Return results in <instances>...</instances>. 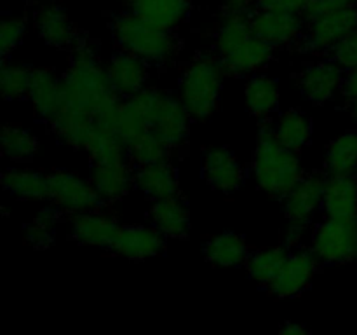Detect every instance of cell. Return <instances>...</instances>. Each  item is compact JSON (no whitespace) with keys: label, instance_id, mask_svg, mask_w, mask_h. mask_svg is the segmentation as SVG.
<instances>
[{"label":"cell","instance_id":"cell-1","mask_svg":"<svg viewBox=\"0 0 357 335\" xmlns=\"http://www.w3.org/2000/svg\"><path fill=\"white\" fill-rule=\"evenodd\" d=\"M72 49L68 70L61 79V103L96 117L101 107L119 94L89 42L79 40Z\"/></svg>","mask_w":357,"mask_h":335},{"label":"cell","instance_id":"cell-2","mask_svg":"<svg viewBox=\"0 0 357 335\" xmlns=\"http://www.w3.org/2000/svg\"><path fill=\"white\" fill-rule=\"evenodd\" d=\"M215 49L225 73H251L267 65L274 49L251 30L250 13L225 14L215 34Z\"/></svg>","mask_w":357,"mask_h":335},{"label":"cell","instance_id":"cell-3","mask_svg":"<svg viewBox=\"0 0 357 335\" xmlns=\"http://www.w3.org/2000/svg\"><path fill=\"white\" fill-rule=\"evenodd\" d=\"M253 173L258 187L274 198H286L303 177L298 156L275 138L272 124H264L258 131Z\"/></svg>","mask_w":357,"mask_h":335},{"label":"cell","instance_id":"cell-4","mask_svg":"<svg viewBox=\"0 0 357 335\" xmlns=\"http://www.w3.org/2000/svg\"><path fill=\"white\" fill-rule=\"evenodd\" d=\"M126 103L142 119L146 129L155 133L169 149L183 145L192 117L180 98L159 89H143L135 96L126 98Z\"/></svg>","mask_w":357,"mask_h":335},{"label":"cell","instance_id":"cell-5","mask_svg":"<svg viewBox=\"0 0 357 335\" xmlns=\"http://www.w3.org/2000/svg\"><path fill=\"white\" fill-rule=\"evenodd\" d=\"M112 31L121 51L131 52L149 65H164L176 52V38L171 31L153 27L132 10L115 16Z\"/></svg>","mask_w":357,"mask_h":335},{"label":"cell","instance_id":"cell-6","mask_svg":"<svg viewBox=\"0 0 357 335\" xmlns=\"http://www.w3.org/2000/svg\"><path fill=\"white\" fill-rule=\"evenodd\" d=\"M223 70L218 56H199L180 79V101L192 119H206L215 112L223 87Z\"/></svg>","mask_w":357,"mask_h":335},{"label":"cell","instance_id":"cell-7","mask_svg":"<svg viewBox=\"0 0 357 335\" xmlns=\"http://www.w3.org/2000/svg\"><path fill=\"white\" fill-rule=\"evenodd\" d=\"M312 253L324 264H347L357 258V216H328L312 236Z\"/></svg>","mask_w":357,"mask_h":335},{"label":"cell","instance_id":"cell-8","mask_svg":"<svg viewBox=\"0 0 357 335\" xmlns=\"http://www.w3.org/2000/svg\"><path fill=\"white\" fill-rule=\"evenodd\" d=\"M49 199H52L56 208L70 215L98 209L101 204L91 180H84L68 171H54L49 174Z\"/></svg>","mask_w":357,"mask_h":335},{"label":"cell","instance_id":"cell-9","mask_svg":"<svg viewBox=\"0 0 357 335\" xmlns=\"http://www.w3.org/2000/svg\"><path fill=\"white\" fill-rule=\"evenodd\" d=\"M354 28H357V6L312 17L303 34V45L312 52L331 51Z\"/></svg>","mask_w":357,"mask_h":335},{"label":"cell","instance_id":"cell-10","mask_svg":"<svg viewBox=\"0 0 357 335\" xmlns=\"http://www.w3.org/2000/svg\"><path fill=\"white\" fill-rule=\"evenodd\" d=\"M250 20L253 34L272 49L293 44L305 34L302 14L257 9L250 14Z\"/></svg>","mask_w":357,"mask_h":335},{"label":"cell","instance_id":"cell-11","mask_svg":"<svg viewBox=\"0 0 357 335\" xmlns=\"http://www.w3.org/2000/svg\"><path fill=\"white\" fill-rule=\"evenodd\" d=\"M91 184L96 188L101 204H114L128 194L131 185L135 184V173L126 157L93 161Z\"/></svg>","mask_w":357,"mask_h":335},{"label":"cell","instance_id":"cell-12","mask_svg":"<svg viewBox=\"0 0 357 335\" xmlns=\"http://www.w3.org/2000/svg\"><path fill=\"white\" fill-rule=\"evenodd\" d=\"M317 264H319V260L312 253V250L293 251L267 288L279 299L298 295L310 285L317 271Z\"/></svg>","mask_w":357,"mask_h":335},{"label":"cell","instance_id":"cell-13","mask_svg":"<svg viewBox=\"0 0 357 335\" xmlns=\"http://www.w3.org/2000/svg\"><path fill=\"white\" fill-rule=\"evenodd\" d=\"M33 27L38 37L56 49L75 47L79 42L75 24L59 3L49 2L38 7L33 16Z\"/></svg>","mask_w":357,"mask_h":335},{"label":"cell","instance_id":"cell-14","mask_svg":"<svg viewBox=\"0 0 357 335\" xmlns=\"http://www.w3.org/2000/svg\"><path fill=\"white\" fill-rule=\"evenodd\" d=\"M72 237L80 244L114 250V244L121 234L122 225L110 215L91 209V211L72 215Z\"/></svg>","mask_w":357,"mask_h":335},{"label":"cell","instance_id":"cell-15","mask_svg":"<svg viewBox=\"0 0 357 335\" xmlns=\"http://www.w3.org/2000/svg\"><path fill=\"white\" fill-rule=\"evenodd\" d=\"M202 173L215 191L230 194L244 181V170L234 152L225 147H211L202 157Z\"/></svg>","mask_w":357,"mask_h":335},{"label":"cell","instance_id":"cell-16","mask_svg":"<svg viewBox=\"0 0 357 335\" xmlns=\"http://www.w3.org/2000/svg\"><path fill=\"white\" fill-rule=\"evenodd\" d=\"M107 73L115 93L121 98H129L145 89L149 63L131 52L119 51L108 61Z\"/></svg>","mask_w":357,"mask_h":335},{"label":"cell","instance_id":"cell-17","mask_svg":"<svg viewBox=\"0 0 357 335\" xmlns=\"http://www.w3.org/2000/svg\"><path fill=\"white\" fill-rule=\"evenodd\" d=\"M342 70L344 68L338 66L333 59L331 61H317L307 66L298 80L303 98L316 105L330 101L344 84Z\"/></svg>","mask_w":357,"mask_h":335},{"label":"cell","instance_id":"cell-18","mask_svg":"<svg viewBox=\"0 0 357 335\" xmlns=\"http://www.w3.org/2000/svg\"><path fill=\"white\" fill-rule=\"evenodd\" d=\"M324 180L321 174H303L302 180L284 198V213L289 222L309 223L314 213L323 206Z\"/></svg>","mask_w":357,"mask_h":335},{"label":"cell","instance_id":"cell-19","mask_svg":"<svg viewBox=\"0 0 357 335\" xmlns=\"http://www.w3.org/2000/svg\"><path fill=\"white\" fill-rule=\"evenodd\" d=\"M164 250V236L155 227L122 225L114 251L129 260H146Z\"/></svg>","mask_w":357,"mask_h":335},{"label":"cell","instance_id":"cell-20","mask_svg":"<svg viewBox=\"0 0 357 335\" xmlns=\"http://www.w3.org/2000/svg\"><path fill=\"white\" fill-rule=\"evenodd\" d=\"M150 222L164 237H185L190 230V211L178 195L157 199L150 206Z\"/></svg>","mask_w":357,"mask_h":335},{"label":"cell","instance_id":"cell-21","mask_svg":"<svg viewBox=\"0 0 357 335\" xmlns=\"http://www.w3.org/2000/svg\"><path fill=\"white\" fill-rule=\"evenodd\" d=\"M54 135L73 149H86L87 138L94 128V117L82 110L61 103L47 122Z\"/></svg>","mask_w":357,"mask_h":335},{"label":"cell","instance_id":"cell-22","mask_svg":"<svg viewBox=\"0 0 357 335\" xmlns=\"http://www.w3.org/2000/svg\"><path fill=\"white\" fill-rule=\"evenodd\" d=\"M131 10L153 27L173 31L190 14V0H132Z\"/></svg>","mask_w":357,"mask_h":335},{"label":"cell","instance_id":"cell-23","mask_svg":"<svg viewBox=\"0 0 357 335\" xmlns=\"http://www.w3.org/2000/svg\"><path fill=\"white\" fill-rule=\"evenodd\" d=\"M28 100L37 117L49 122L61 105V79L49 68H33Z\"/></svg>","mask_w":357,"mask_h":335},{"label":"cell","instance_id":"cell-24","mask_svg":"<svg viewBox=\"0 0 357 335\" xmlns=\"http://www.w3.org/2000/svg\"><path fill=\"white\" fill-rule=\"evenodd\" d=\"M135 185L153 201L173 198L180 192L176 170L167 161L149 164V166H138V171L135 173Z\"/></svg>","mask_w":357,"mask_h":335},{"label":"cell","instance_id":"cell-25","mask_svg":"<svg viewBox=\"0 0 357 335\" xmlns=\"http://www.w3.org/2000/svg\"><path fill=\"white\" fill-rule=\"evenodd\" d=\"M323 209L328 216L351 218L357 216L356 177H330L324 185Z\"/></svg>","mask_w":357,"mask_h":335},{"label":"cell","instance_id":"cell-26","mask_svg":"<svg viewBox=\"0 0 357 335\" xmlns=\"http://www.w3.org/2000/svg\"><path fill=\"white\" fill-rule=\"evenodd\" d=\"M204 257L216 267H236L246 264L250 251L243 236L237 232H222L213 236L204 244Z\"/></svg>","mask_w":357,"mask_h":335},{"label":"cell","instance_id":"cell-27","mask_svg":"<svg viewBox=\"0 0 357 335\" xmlns=\"http://www.w3.org/2000/svg\"><path fill=\"white\" fill-rule=\"evenodd\" d=\"M2 187L23 201H44L49 198V174L30 170H6Z\"/></svg>","mask_w":357,"mask_h":335},{"label":"cell","instance_id":"cell-28","mask_svg":"<svg viewBox=\"0 0 357 335\" xmlns=\"http://www.w3.org/2000/svg\"><path fill=\"white\" fill-rule=\"evenodd\" d=\"M324 168L330 177L357 174V133L347 131L330 143L324 157Z\"/></svg>","mask_w":357,"mask_h":335},{"label":"cell","instance_id":"cell-29","mask_svg":"<svg viewBox=\"0 0 357 335\" xmlns=\"http://www.w3.org/2000/svg\"><path fill=\"white\" fill-rule=\"evenodd\" d=\"M289 257L284 246H268L251 253L246 260L248 274L260 285L268 286L282 269Z\"/></svg>","mask_w":357,"mask_h":335},{"label":"cell","instance_id":"cell-30","mask_svg":"<svg viewBox=\"0 0 357 335\" xmlns=\"http://www.w3.org/2000/svg\"><path fill=\"white\" fill-rule=\"evenodd\" d=\"M274 135L279 142L291 150H300L312 136V122L298 110H288L275 121Z\"/></svg>","mask_w":357,"mask_h":335},{"label":"cell","instance_id":"cell-31","mask_svg":"<svg viewBox=\"0 0 357 335\" xmlns=\"http://www.w3.org/2000/svg\"><path fill=\"white\" fill-rule=\"evenodd\" d=\"M244 98L251 114L265 117L279 105V86L271 77L257 75L248 80Z\"/></svg>","mask_w":357,"mask_h":335},{"label":"cell","instance_id":"cell-32","mask_svg":"<svg viewBox=\"0 0 357 335\" xmlns=\"http://www.w3.org/2000/svg\"><path fill=\"white\" fill-rule=\"evenodd\" d=\"M0 149L7 159L24 163V161H31L35 157L38 150V140L28 129L6 124L2 128V136H0Z\"/></svg>","mask_w":357,"mask_h":335},{"label":"cell","instance_id":"cell-33","mask_svg":"<svg viewBox=\"0 0 357 335\" xmlns=\"http://www.w3.org/2000/svg\"><path fill=\"white\" fill-rule=\"evenodd\" d=\"M128 156L135 161L138 166H149V164L162 163L169 157V147L152 131H145L132 138L126 145Z\"/></svg>","mask_w":357,"mask_h":335},{"label":"cell","instance_id":"cell-34","mask_svg":"<svg viewBox=\"0 0 357 335\" xmlns=\"http://www.w3.org/2000/svg\"><path fill=\"white\" fill-rule=\"evenodd\" d=\"M31 70L24 65L17 63L2 61V70H0V93L6 100H21L28 96L31 82Z\"/></svg>","mask_w":357,"mask_h":335},{"label":"cell","instance_id":"cell-35","mask_svg":"<svg viewBox=\"0 0 357 335\" xmlns=\"http://www.w3.org/2000/svg\"><path fill=\"white\" fill-rule=\"evenodd\" d=\"M26 31V23L21 16H6L0 21V52L2 58H9L10 52L21 44Z\"/></svg>","mask_w":357,"mask_h":335},{"label":"cell","instance_id":"cell-36","mask_svg":"<svg viewBox=\"0 0 357 335\" xmlns=\"http://www.w3.org/2000/svg\"><path fill=\"white\" fill-rule=\"evenodd\" d=\"M333 61L344 70L357 68V28L345 35L333 49H331Z\"/></svg>","mask_w":357,"mask_h":335},{"label":"cell","instance_id":"cell-37","mask_svg":"<svg viewBox=\"0 0 357 335\" xmlns=\"http://www.w3.org/2000/svg\"><path fill=\"white\" fill-rule=\"evenodd\" d=\"M356 2L357 0H307L303 16H305L307 20H312V17L333 13V10H340L345 9V7L356 6Z\"/></svg>","mask_w":357,"mask_h":335},{"label":"cell","instance_id":"cell-38","mask_svg":"<svg viewBox=\"0 0 357 335\" xmlns=\"http://www.w3.org/2000/svg\"><path fill=\"white\" fill-rule=\"evenodd\" d=\"M24 241L35 248H49L54 243V229L31 222L24 227Z\"/></svg>","mask_w":357,"mask_h":335},{"label":"cell","instance_id":"cell-39","mask_svg":"<svg viewBox=\"0 0 357 335\" xmlns=\"http://www.w3.org/2000/svg\"><path fill=\"white\" fill-rule=\"evenodd\" d=\"M257 9L278 10V13L302 14L305 10L307 0H255Z\"/></svg>","mask_w":357,"mask_h":335},{"label":"cell","instance_id":"cell-40","mask_svg":"<svg viewBox=\"0 0 357 335\" xmlns=\"http://www.w3.org/2000/svg\"><path fill=\"white\" fill-rule=\"evenodd\" d=\"M59 211H61V209L47 206V208L40 209V211L35 215L33 222L40 223V225H44V227H49V229H56V225H58V222H59Z\"/></svg>","mask_w":357,"mask_h":335},{"label":"cell","instance_id":"cell-41","mask_svg":"<svg viewBox=\"0 0 357 335\" xmlns=\"http://www.w3.org/2000/svg\"><path fill=\"white\" fill-rule=\"evenodd\" d=\"M307 230V223H298V222H289L288 230H286V243L289 246H295L302 241L303 234Z\"/></svg>","mask_w":357,"mask_h":335},{"label":"cell","instance_id":"cell-42","mask_svg":"<svg viewBox=\"0 0 357 335\" xmlns=\"http://www.w3.org/2000/svg\"><path fill=\"white\" fill-rule=\"evenodd\" d=\"M251 2H255V0H223V13L225 14L248 13Z\"/></svg>","mask_w":357,"mask_h":335},{"label":"cell","instance_id":"cell-43","mask_svg":"<svg viewBox=\"0 0 357 335\" xmlns=\"http://www.w3.org/2000/svg\"><path fill=\"white\" fill-rule=\"evenodd\" d=\"M342 89H344V94L349 98V100L357 98V68L349 70L347 75L344 77Z\"/></svg>","mask_w":357,"mask_h":335},{"label":"cell","instance_id":"cell-44","mask_svg":"<svg viewBox=\"0 0 357 335\" xmlns=\"http://www.w3.org/2000/svg\"><path fill=\"white\" fill-rule=\"evenodd\" d=\"M279 335H310V334L305 330V328L300 327V325L286 323L284 327L281 328V332H279Z\"/></svg>","mask_w":357,"mask_h":335},{"label":"cell","instance_id":"cell-45","mask_svg":"<svg viewBox=\"0 0 357 335\" xmlns=\"http://www.w3.org/2000/svg\"><path fill=\"white\" fill-rule=\"evenodd\" d=\"M349 101H351L352 115H354V119H357V98H352V100H349Z\"/></svg>","mask_w":357,"mask_h":335},{"label":"cell","instance_id":"cell-46","mask_svg":"<svg viewBox=\"0 0 357 335\" xmlns=\"http://www.w3.org/2000/svg\"><path fill=\"white\" fill-rule=\"evenodd\" d=\"M119 2H132V0H119Z\"/></svg>","mask_w":357,"mask_h":335}]
</instances>
